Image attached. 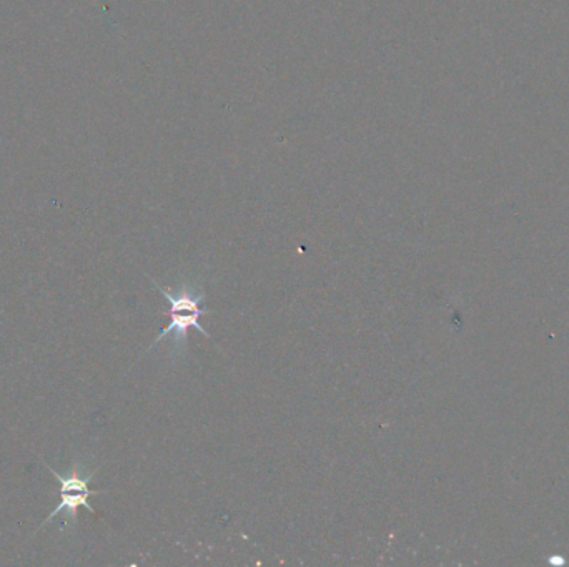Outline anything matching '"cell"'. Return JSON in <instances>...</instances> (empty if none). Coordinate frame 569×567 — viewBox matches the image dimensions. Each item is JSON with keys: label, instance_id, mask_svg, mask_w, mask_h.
Listing matches in <instances>:
<instances>
[{"label": "cell", "instance_id": "1", "mask_svg": "<svg viewBox=\"0 0 569 567\" xmlns=\"http://www.w3.org/2000/svg\"><path fill=\"white\" fill-rule=\"evenodd\" d=\"M150 280L154 283L155 288L165 296V300L169 301L170 323L167 328L160 331V335L150 345L149 351L159 345L165 336L172 335V361L182 360L185 353L189 351V331L192 328L210 338L208 331L202 328L200 321H198L200 316L210 313V310L203 311L200 308L205 296H207L205 288H203V278H198L195 282H185L175 291L160 286L154 278H150Z\"/></svg>", "mask_w": 569, "mask_h": 567}, {"label": "cell", "instance_id": "2", "mask_svg": "<svg viewBox=\"0 0 569 567\" xmlns=\"http://www.w3.org/2000/svg\"><path fill=\"white\" fill-rule=\"evenodd\" d=\"M44 466L60 483V503L59 506L47 516V519L42 523V528H44L45 524H49L50 521H54L60 514H64L65 523L75 521L80 508H85L89 513L95 514V508L90 504V498L107 493V491H95V489H90V481L94 479L95 471L94 473H89V471H84L79 464H75L70 473L60 474L57 473L55 469H52V466L45 463V461Z\"/></svg>", "mask_w": 569, "mask_h": 567}]
</instances>
